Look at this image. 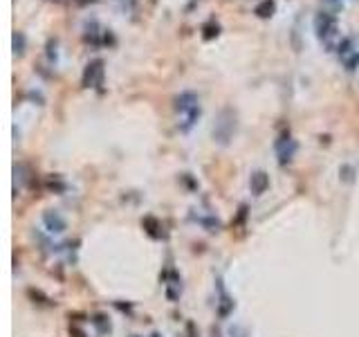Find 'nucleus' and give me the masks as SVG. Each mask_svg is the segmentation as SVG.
I'll list each match as a JSON object with an SVG mask.
<instances>
[{
  "instance_id": "1",
  "label": "nucleus",
  "mask_w": 359,
  "mask_h": 337,
  "mask_svg": "<svg viewBox=\"0 0 359 337\" xmlns=\"http://www.w3.org/2000/svg\"><path fill=\"white\" fill-rule=\"evenodd\" d=\"M175 110L180 115V130L188 133L195 126V121L200 119V101L193 92H182L175 99Z\"/></svg>"
},
{
  "instance_id": "2",
  "label": "nucleus",
  "mask_w": 359,
  "mask_h": 337,
  "mask_svg": "<svg viewBox=\"0 0 359 337\" xmlns=\"http://www.w3.org/2000/svg\"><path fill=\"white\" fill-rule=\"evenodd\" d=\"M314 29H317V36L328 45V47H332V45H335V38L339 36L337 34V31H339L337 18L330 16V13H319V16L314 18Z\"/></svg>"
},
{
  "instance_id": "3",
  "label": "nucleus",
  "mask_w": 359,
  "mask_h": 337,
  "mask_svg": "<svg viewBox=\"0 0 359 337\" xmlns=\"http://www.w3.org/2000/svg\"><path fill=\"white\" fill-rule=\"evenodd\" d=\"M233 128H236V117H233V112L229 110V108H224V110L220 112V119L215 121V126H213V137L218 139L220 144H227L229 139H231Z\"/></svg>"
},
{
  "instance_id": "4",
  "label": "nucleus",
  "mask_w": 359,
  "mask_h": 337,
  "mask_svg": "<svg viewBox=\"0 0 359 337\" xmlns=\"http://www.w3.org/2000/svg\"><path fill=\"white\" fill-rule=\"evenodd\" d=\"M294 151H296V144L294 139L290 137V133H283L281 137L276 139V153H278V162L281 164H287V162L294 157Z\"/></svg>"
},
{
  "instance_id": "5",
  "label": "nucleus",
  "mask_w": 359,
  "mask_h": 337,
  "mask_svg": "<svg viewBox=\"0 0 359 337\" xmlns=\"http://www.w3.org/2000/svg\"><path fill=\"white\" fill-rule=\"evenodd\" d=\"M43 225H45V229H47L49 234H63L65 232V227H67L65 218H63L58 211H45L43 214Z\"/></svg>"
},
{
  "instance_id": "6",
  "label": "nucleus",
  "mask_w": 359,
  "mask_h": 337,
  "mask_svg": "<svg viewBox=\"0 0 359 337\" xmlns=\"http://www.w3.org/2000/svg\"><path fill=\"white\" fill-rule=\"evenodd\" d=\"M249 187H251V193L254 196H263L269 187V175L265 171H254L249 178Z\"/></svg>"
},
{
  "instance_id": "7",
  "label": "nucleus",
  "mask_w": 359,
  "mask_h": 337,
  "mask_svg": "<svg viewBox=\"0 0 359 337\" xmlns=\"http://www.w3.org/2000/svg\"><path fill=\"white\" fill-rule=\"evenodd\" d=\"M103 63L101 61H92L88 67H85V74H83V85H94L99 79H101V72H103Z\"/></svg>"
},
{
  "instance_id": "8",
  "label": "nucleus",
  "mask_w": 359,
  "mask_h": 337,
  "mask_svg": "<svg viewBox=\"0 0 359 337\" xmlns=\"http://www.w3.org/2000/svg\"><path fill=\"white\" fill-rule=\"evenodd\" d=\"M256 13H258L260 18H267L274 13V0H263V2L256 7Z\"/></svg>"
},
{
  "instance_id": "9",
  "label": "nucleus",
  "mask_w": 359,
  "mask_h": 337,
  "mask_svg": "<svg viewBox=\"0 0 359 337\" xmlns=\"http://www.w3.org/2000/svg\"><path fill=\"white\" fill-rule=\"evenodd\" d=\"M25 36L20 34V31H16V34H13V49H16V54H22L25 52Z\"/></svg>"
},
{
  "instance_id": "10",
  "label": "nucleus",
  "mask_w": 359,
  "mask_h": 337,
  "mask_svg": "<svg viewBox=\"0 0 359 337\" xmlns=\"http://www.w3.org/2000/svg\"><path fill=\"white\" fill-rule=\"evenodd\" d=\"M344 63H346V67H348V70H357V65H359V52H353L350 56H346Z\"/></svg>"
},
{
  "instance_id": "11",
  "label": "nucleus",
  "mask_w": 359,
  "mask_h": 337,
  "mask_svg": "<svg viewBox=\"0 0 359 337\" xmlns=\"http://www.w3.org/2000/svg\"><path fill=\"white\" fill-rule=\"evenodd\" d=\"M151 337H160V335H151Z\"/></svg>"
}]
</instances>
